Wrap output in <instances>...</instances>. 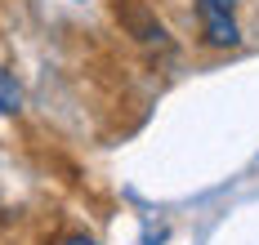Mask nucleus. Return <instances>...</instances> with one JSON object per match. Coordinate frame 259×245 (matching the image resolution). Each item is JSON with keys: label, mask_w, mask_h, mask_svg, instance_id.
Returning a JSON list of instances; mask_svg holds the SVG:
<instances>
[{"label": "nucleus", "mask_w": 259, "mask_h": 245, "mask_svg": "<svg viewBox=\"0 0 259 245\" xmlns=\"http://www.w3.org/2000/svg\"><path fill=\"white\" fill-rule=\"evenodd\" d=\"M237 0H197V23H201V36L214 49H233L241 40V27H237Z\"/></svg>", "instance_id": "1"}, {"label": "nucleus", "mask_w": 259, "mask_h": 245, "mask_svg": "<svg viewBox=\"0 0 259 245\" xmlns=\"http://www.w3.org/2000/svg\"><path fill=\"white\" fill-rule=\"evenodd\" d=\"M18 107H23V85L14 81V72L0 67V116H14Z\"/></svg>", "instance_id": "3"}, {"label": "nucleus", "mask_w": 259, "mask_h": 245, "mask_svg": "<svg viewBox=\"0 0 259 245\" xmlns=\"http://www.w3.org/2000/svg\"><path fill=\"white\" fill-rule=\"evenodd\" d=\"M116 18H121V23H125L143 45H170L165 27L156 23V14L148 9V5H139V0H116Z\"/></svg>", "instance_id": "2"}, {"label": "nucleus", "mask_w": 259, "mask_h": 245, "mask_svg": "<svg viewBox=\"0 0 259 245\" xmlns=\"http://www.w3.org/2000/svg\"><path fill=\"white\" fill-rule=\"evenodd\" d=\"M54 245H94L90 236H63V241H54Z\"/></svg>", "instance_id": "4"}]
</instances>
